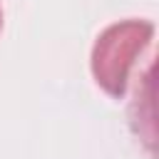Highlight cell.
I'll use <instances>...</instances> for the list:
<instances>
[]
</instances>
